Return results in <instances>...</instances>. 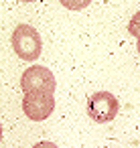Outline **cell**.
I'll list each match as a JSON object with an SVG mask.
<instances>
[{
  "instance_id": "cell-1",
  "label": "cell",
  "mask_w": 140,
  "mask_h": 148,
  "mask_svg": "<svg viewBox=\"0 0 140 148\" xmlns=\"http://www.w3.org/2000/svg\"><path fill=\"white\" fill-rule=\"evenodd\" d=\"M12 49L14 53L25 59V61H37L41 57V51H43V41H41V35L37 29H33L31 25H19L12 33Z\"/></svg>"
},
{
  "instance_id": "cell-2",
  "label": "cell",
  "mask_w": 140,
  "mask_h": 148,
  "mask_svg": "<svg viewBox=\"0 0 140 148\" xmlns=\"http://www.w3.org/2000/svg\"><path fill=\"white\" fill-rule=\"evenodd\" d=\"M21 87L25 93H55L57 81H55V75L51 73V69H47L43 65H33V67L25 69V73L21 77Z\"/></svg>"
},
{
  "instance_id": "cell-3",
  "label": "cell",
  "mask_w": 140,
  "mask_h": 148,
  "mask_svg": "<svg viewBox=\"0 0 140 148\" xmlns=\"http://www.w3.org/2000/svg\"><path fill=\"white\" fill-rule=\"evenodd\" d=\"M118 110H120V103L110 91H95L87 99V116L97 124L112 122L118 116Z\"/></svg>"
},
{
  "instance_id": "cell-4",
  "label": "cell",
  "mask_w": 140,
  "mask_h": 148,
  "mask_svg": "<svg viewBox=\"0 0 140 148\" xmlns=\"http://www.w3.org/2000/svg\"><path fill=\"white\" fill-rule=\"evenodd\" d=\"M23 110L29 120L43 122L55 110V93H25Z\"/></svg>"
},
{
  "instance_id": "cell-5",
  "label": "cell",
  "mask_w": 140,
  "mask_h": 148,
  "mask_svg": "<svg viewBox=\"0 0 140 148\" xmlns=\"http://www.w3.org/2000/svg\"><path fill=\"white\" fill-rule=\"evenodd\" d=\"M128 31H130L132 37H136V39L140 41V10L132 14V18H130V23H128Z\"/></svg>"
},
{
  "instance_id": "cell-6",
  "label": "cell",
  "mask_w": 140,
  "mask_h": 148,
  "mask_svg": "<svg viewBox=\"0 0 140 148\" xmlns=\"http://www.w3.org/2000/svg\"><path fill=\"white\" fill-rule=\"evenodd\" d=\"M33 148H59L57 144H53V142H37Z\"/></svg>"
},
{
  "instance_id": "cell-7",
  "label": "cell",
  "mask_w": 140,
  "mask_h": 148,
  "mask_svg": "<svg viewBox=\"0 0 140 148\" xmlns=\"http://www.w3.org/2000/svg\"><path fill=\"white\" fill-rule=\"evenodd\" d=\"M138 55H140V41H138Z\"/></svg>"
}]
</instances>
